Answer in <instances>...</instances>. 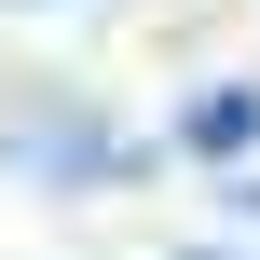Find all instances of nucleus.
<instances>
[{
  "mask_svg": "<svg viewBox=\"0 0 260 260\" xmlns=\"http://www.w3.org/2000/svg\"><path fill=\"white\" fill-rule=\"evenodd\" d=\"M247 123H260V96H206L192 110V151H247Z\"/></svg>",
  "mask_w": 260,
  "mask_h": 260,
  "instance_id": "obj_1",
  "label": "nucleus"
}]
</instances>
